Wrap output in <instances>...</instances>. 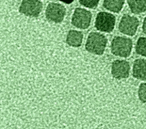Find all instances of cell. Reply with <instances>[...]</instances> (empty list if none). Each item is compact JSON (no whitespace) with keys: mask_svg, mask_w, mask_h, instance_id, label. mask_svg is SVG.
Returning <instances> with one entry per match:
<instances>
[{"mask_svg":"<svg viewBox=\"0 0 146 129\" xmlns=\"http://www.w3.org/2000/svg\"><path fill=\"white\" fill-rule=\"evenodd\" d=\"M99 1H86V0H80L79 2L81 5L83 6L91 8V9H94L96 7H97L98 3H99Z\"/></svg>","mask_w":146,"mask_h":129,"instance_id":"15","label":"cell"},{"mask_svg":"<svg viewBox=\"0 0 146 129\" xmlns=\"http://www.w3.org/2000/svg\"><path fill=\"white\" fill-rule=\"evenodd\" d=\"M43 7L42 2L38 0H24L22 2L19 11L26 16L37 17Z\"/></svg>","mask_w":146,"mask_h":129,"instance_id":"7","label":"cell"},{"mask_svg":"<svg viewBox=\"0 0 146 129\" xmlns=\"http://www.w3.org/2000/svg\"><path fill=\"white\" fill-rule=\"evenodd\" d=\"M111 52L115 56L127 57L132 51V41L123 36H115L111 41Z\"/></svg>","mask_w":146,"mask_h":129,"instance_id":"2","label":"cell"},{"mask_svg":"<svg viewBox=\"0 0 146 129\" xmlns=\"http://www.w3.org/2000/svg\"><path fill=\"white\" fill-rule=\"evenodd\" d=\"M139 25V21L136 17L125 14L122 16L120 21L119 30L125 35L133 36L137 31Z\"/></svg>","mask_w":146,"mask_h":129,"instance_id":"5","label":"cell"},{"mask_svg":"<svg viewBox=\"0 0 146 129\" xmlns=\"http://www.w3.org/2000/svg\"><path fill=\"white\" fill-rule=\"evenodd\" d=\"M127 3L133 14H139L146 11V0H128Z\"/></svg>","mask_w":146,"mask_h":129,"instance_id":"11","label":"cell"},{"mask_svg":"<svg viewBox=\"0 0 146 129\" xmlns=\"http://www.w3.org/2000/svg\"><path fill=\"white\" fill-rule=\"evenodd\" d=\"M66 9L65 7L58 3L51 2L47 5L45 15L46 18L55 23H60L66 15Z\"/></svg>","mask_w":146,"mask_h":129,"instance_id":"6","label":"cell"},{"mask_svg":"<svg viewBox=\"0 0 146 129\" xmlns=\"http://www.w3.org/2000/svg\"><path fill=\"white\" fill-rule=\"evenodd\" d=\"M142 29H143V31L144 32V33L146 34V17L144 19V21L143 23Z\"/></svg>","mask_w":146,"mask_h":129,"instance_id":"16","label":"cell"},{"mask_svg":"<svg viewBox=\"0 0 146 129\" xmlns=\"http://www.w3.org/2000/svg\"><path fill=\"white\" fill-rule=\"evenodd\" d=\"M125 1L123 0H105L103 6L104 8L114 13H119L121 11Z\"/></svg>","mask_w":146,"mask_h":129,"instance_id":"12","label":"cell"},{"mask_svg":"<svg viewBox=\"0 0 146 129\" xmlns=\"http://www.w3.org/2000/svg\"><path fill=\"white\" fill-rule=\"evenodd\" d=\"M139 99L143 103H146V82L141 83L138 89Z\"/></svg>","mask_w":146,"mask_h":129,"instance_id":"14","label":"cell"},{"mask_svg":"<svg viewBox=\"0 0 146 129\" xmlns=\"http://www.w3.org/2000/svg\"><path fill=\"white\" fill-rule=\"evenodd\" d=\"M133 76L140 80H146V59H139L134 61L132 68Z\"/></svg>","mask_w":146,"mask_h":129,"instance_id":"9","label":"cell"},{"mask_svg":"<svg viewBox=\"0 0 146 129\" xmlns=\"http://www.w3.org/2000/svg\"><path fill=\"white\" fill-rule=\"evenodd\" d=\"M135 50L137 54L146 57V37H140L138 39Z\"/></svg>","mask_w":146,"mask_h":129,"instance_id":"13","label":"cell"},{"mask_svg":"<svg viewBox=\"0 0 146 129\" xmlns=\"http://www.w3.org/2000/svg\"><path fill=\"white\" fill-rule=\"evenodd\" d=\"M115 22L116 18L113 14L102 11L97 14L95 26L98 30L109 33L113 31Z\"/></svg>","mask_w":146,"mask_h":129,"instance_id":"3","label":"cell"},{"mask_svg":"<svg viewBox=\"0 0 146 129\" xmlns=\"http://www.w3.org/2000/svg\"><path fill=\"white\" fill-rule=\"evenodd\" d=\"M83 38V34L81 31L70 30L67 35L66 43L71 47H78L81 45Z\"/></svg>","mask_w":146,"mask_h":129,"instance_id":"10","label":"cell"},{"mask_svg":"<svg viewBox=\"0 0 146 129\" xmlns=\"http://www.w3.org/2000/svg\"><path fill=\"white\" fill-rule=\"evenodd\" d=\"M129 63L125 60H117L112 63L111 73L116 79L127 78L129 76Z\"/></svg>","mask_w":146,"mask_h":129,"instance_id":"8","label":"cell"},{"mask_svg":"<svg viewBox=\"0 0 146 129\" xmlns=\"http://www.w3.org/2000/svg\"><path fill=\"white\" fill-rule=\"evenodd\" d=\"M92 19L91 13L83 8H76L72 16L71 24L80 29H86L90 25Z\"/></svg>","mask_w":146,"mask_h":129,"instance_id":"4","label":"cell"},{"mask_svg":"<svg viewBox=\"0 0 146 129\" xmlns=\"http://www.w3.org/2000/svg\"><path fill=\"white\" fill-rule=\"evenodd\" d=\"M107 44V38L102 34L91 32L89 34L86 45V49L93 54L103 55Z\"/></svg>","mask_w":146,"mask_h":129,"instance_id":"1","label":"cell"}]
</instances>
